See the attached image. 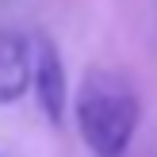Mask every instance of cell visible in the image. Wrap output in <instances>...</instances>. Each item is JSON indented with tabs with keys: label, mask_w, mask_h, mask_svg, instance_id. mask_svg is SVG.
<instances>
[{
	"label": "cell",
	"mask_w": 157,
	"mask_h": 157,
	"mask_svg": "<svg viewBox=\"0 0 157 157\" xmlns=\"http://www.w3.org/2000/svg\"><path fill=\"white\" fill-rule=\"evenodd\" d=\"M35 73V46L15 31H0V104H15Z\"/></svg>",
	"instance_id": "cell-3"
},
{
	"label": "cell",
	"mask_w": 157,
	"mask_h": 157,
	"mask_svg": "<svg viewBox=\"0 0 157 157\" xmlns=\"http://www.w3.org/2000/svg\"><path fill=\"white\" fill-rule=\"evenodd\" d=\"M81 138L96 157H127L130 138L138 130V104L134 84L115 69H88L73 100Z\"/></svg>",
	"instance_id": "cell-1"
},
{
	"label": "cell",
	"mask_w": 157,
	"mask_h": 157,
	"mask_svg": "<svg viewBox=\"0 0 157 157\" xmlns=\"http://www.w3.org/2000/svg\"><path fill=\"white\" fill-rule=\"evenodd\" d=\"M31 84H35V100L42 107V115L61 127L65 119V100H69V84H65V65H61V54L50 38H38L35 42V73H31Z\"/></svg>",
	"instance_id": "cell-2"
}]
</instances>
